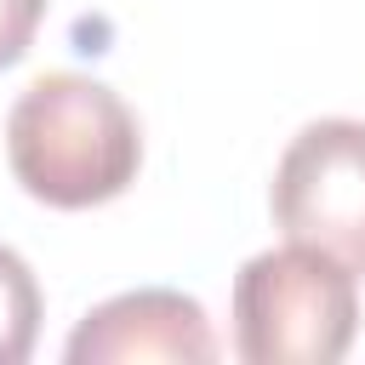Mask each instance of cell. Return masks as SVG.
<instances>
[{"mask_svg":"<svg viewBox=\"0 0 365 365\" xmlns=\"http://www.w3.org/2000/svg\"><path fill=\"white\" fill-rule=\"evenodd\" d=\"M40 336V285L29 262L0 245V365H23Z\"/></svg>","mask_w":365,"mask_h":365,"instance_id":"5b68a950","label":"cell"},{"mask_svg":"<svg viewBox=\"0 0 365 365\" xmlns=\"http://www.w3.org/2000/svg\"><path fill=\"white\" fill-rule=\"evenodd\" d=\"M274 217L291 240L365 274V125L314 120L274 171Z\"/></svg>","mask_w":365,"mask_h":365,"instance_id":"3957f363","label":"cell"},{"mask_svg":"<svg viewBox=\"0 0 365 365\" xmlns=\"http://www.w3.org/2000/svg\"><path fill=\"white\" fill-rule=\"evenodd\" d=\"M40 17H46V0H0V68H11L34 46Z\"/></svg>","mask_w":365,"mask_h":365,"instance_id":"8992f818","label":"cell"},{"mask_svg":"<svg viewBox=\"0 0 365 365\" xmlns=\"http://www.w3.org/2000/svg\"><path fill=\"white\" fill-rule=\"evenodd\" d=\"M359 331L354 268L291 240L234 274V354L245 365H336Z\"/></svg>","mask_w":365,"mask_h":365,"instance_id":"7a4b0ae2","label":"cell"},{"mask_svg":"<svg viewBox=\"0 0 365 365\" xmlns=\"http://www.w3.org/2000/svg\"><path fill=\"white\" fill-rule=\"evenodd\" d=\"M11 177L57 205L86 211L131 188L143 165V131L120 91L91 74H40L6 114Z\"/></svg>","mask_w":365,"mask_h":365,"instance_id":"6da1fadb","label":"cell"},{"mask_svg":"<svg viewBox=\"0 0 365 365\" xmlns=\"http://www.w3.org/2000/svg\"><path fill=\"white\" fill-rule=\"evenodd\" d=\"M68 365H131V359H165V365H205L217 354L211 319L194 297L148 285L108 297L91 308L68 336Z\"/></svg>","mask_w":365,"mask_h":365,"instance_id":"277c9868","label":"cell"}]
</instances>
